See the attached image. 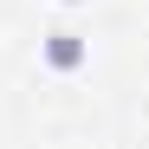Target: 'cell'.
<instances>
[{
	"label": "cell",
	"mask_w": 149,
	"mask_h": 149,
	"mask_svg": "<svg viewBox=\"0 0 149 149\" xmlns=\"http://www.w3.org/2000/svg\"><path fill=\"white\" fill-rule=\"evenodd\" d=\"M65 7H71V0H65Z\"/></svg>",
	"instance_id": "cell-2"
},
{
	"label": "cell",
	"mask_w": 149,
	"mask_h": 149,
	"mask_svg": "<svg viewBox=\"0 0 149 149\" xmlns=\"http://www.w3.org/2000/svg\"><path fill=\"white\" fill-rule=\"evenodd\" d=\"M39 58H45V71H78V65H84V33H71V26H58V33H45V45H39Z\"/></svg>",
	"instance_id": "cell-1"
}]
</instances>
